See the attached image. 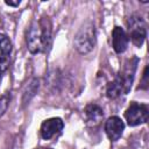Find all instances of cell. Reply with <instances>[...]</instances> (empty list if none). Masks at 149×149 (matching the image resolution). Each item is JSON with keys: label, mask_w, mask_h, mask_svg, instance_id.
I'll return each mask as SVG.
<instances>
[{"label": "cell", "mask_w": 149, "mask_h": 149, "mask_svg": "<svg viewBox=\"0 0 149 149\" xmlns=\"http://www.w3.org/2000/svg\"><path fill=\"white\" fill-rule=\"evenodd\" d=\"M51 44V23L48 17L34 20L27 33V47L31 54L44 52Z\"/></svg>", "instance_id": "6da1fadb"}, {"label": "cell", "mask_w": 149, "mask_h": 149, "mask_svg": "<svg viewBox=\"0 0 149 149\" xmlns=\"http://www.w3.org/2000/svg\"><path fill=\"white\" fill-rule=\"evenodd\" d=\"M95 44V29L91 22L85 23L74 37V48L80 54L90 52Z\"/></svg>", "instance_id": "7a4b0ae2"}, {"label": "cell", "mask_w": 149, "mask_h": 149, "mask_svg": "<svg viewBox=\"0 0 149 149\" xmlns=\"http://www.w3.org/2000/svg\"><path fill=\"white\" fill-rule=\"evenodd\" d=\"M127 26L133 44L136 47H141L147 37V29L143 19L139 15H132L127 21Z\"/></svg>", "instance_id": "3957f363"}, {"label": "cell", "mask_w": 149, "mask_h": 149, "mask_svg": "<svg viewBox=\"0 0 149 149\" xmlns=\"http://www.w3.org/2000/svg\"><path fill=\"white\" fill-rule=\"evenodd\" d=\"M125 118L127 120V123L132 127L146 123L148 120V107L143 104L133 101L126 109Z\"/></svg>", "instance_id": "277c9868"}, {"label": "cell", "mask_w": 149, "mask_h": 149, "mask_svg": "<svg viewBox=\"0 0 149 149\" xmlns=\"http://www.w3.org/2000/svg\"><path fill=\"white\" fill-rule=\"evenodd\" d=\"M64 127V123L61 118H50L42 122L40 133L43 140H50L52 136L58 134Z\"/></svg>", "instance_id": "5b68a950"}, {"label": "cell", "mask_w": 149, "mask_h": 149, "mask_svg": "<svg viewBox=\"0 0 149 149\" xmlns=\"http://www.w3.org/2000/svg\"><path fill=\"white\" fill-rule=\"evenodd\" d=\"M12 54V42L6 36L0 34V78L9 66Z\"/></svg>", "instance_id": "8992f818"}, {"label": "cell", "mask_w": 149, "mask_h": 149, "mask_svg": "<svg viewBox=\"0 0 149 149\" xmlns=\"http://www.w3.org/2000/svg\"><path fill=\"white\" fill-rule=\"evenodd\" d=\"M123 129H125V123L116 115L108 118L107 121L105 122V132L111 141H118L121 137Z\"/></svg>", "instance_id": "52a82bcc"}, {"label": "cell", "mask_w": 149, "mask_h": 149, "mask_svg": "<svg viewBox=\"0 0 149 149\" xmlns=\"http://www.w3.org/2000/svg\"><path fill=\"white\" fill-rule=\"evenodd\" d=\"M137 62L139 59L136 57H133L130 59H128V62L126 63L123 70L119 73L122 81H123V86H125V92L126 94L129 92L130 87H132V84H133V80H134V73H135V70H136V65H137Z\"/></svg>", "instance_id": "ba28073f"}, {"label": "cell", "mask_w": 149, "mask_h": 149, "mask_svg": "<svg viewBox=\"0 0 149 149\" xmlns=\"http://www.w3.org/2000/svg\"><path fill=\"white\" fill-rule=\"evenodd\" d=\"M112 45L115 52L121 54L128 47V36L123 28L121 27H114L112 31Z\"/></svg>", "instance_id": "9c48e42d"}, {"label": "cell", "mask_w": 149, "mask_h": 149, "mask_svg": "<svg viewBox=\"0 0 149 149\" xmlns=\"http://www.w3.org/2000/svg\"><path fill=\"white\" fill-rule=\"evenodd\" d=\"M85 116H86V123L88 126L97 127L98 125H100L104 118V112L98 105L90 104L85 107Z\"/></svg>", "instance_id": "30bf717a"}, {"label": "cell", "mask_w": 149, "mask_h": 149, "mask_svg": "<svg viewBox=\"0 0 149 149\" xmlns=\"http://www.w3.org/2000/svg\"><path fill=\"white\" fill-rule=\"evenodd\" d=\"M121 94H126V92H125L123 81H122L120 74H118L116 78L107 85L106 95H107L109 99H115V98H118V97L121 95Z\"/></svg>", "instance_id": "8fae6325"}, {"label": "cell", "mask_w": 149, "mask_h": 149, "mask_svg": "<svg viewBox=\"0 0 149 149\" xmlns=\"http://www.w3.org/2000/svg\"><path fill=\"white\" fill-rule=\"evenodd\" d=\"M140 88H142V90H147L148 88V66L144 68L143 77H142V81H141Z\"/></svg>", "instance_id": "7c38bea8"}, {"label": "cell", "mask_w": 149, "mask_h": 149, "mask_svg": "<svg viewBox=\"0 0 149 149\" xmlns=\"http://www.w3.org/2000/svg\"><path fill=\"white\" fill-rule=\"evenodd\" d=\"M5 3L6 5H8V6H13V7H16V6H19L20 5V1L17 0V1H5Z\"/></svg>", "instance_id": "4fadbf2b"}]
</instances>
